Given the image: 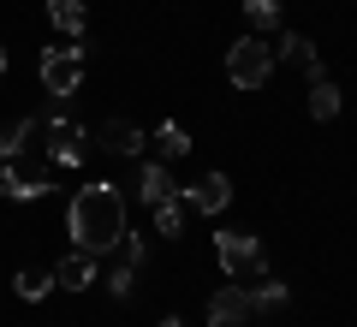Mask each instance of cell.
I'll use <instances>...</instances> for the list:
<instances>
[{"label": "cell", "instance_id": "obj_1", "mask_svg": "<svg viewBox=\"0 0 357 327\" xmlns=\"http://www.w3.org/2000/svg\"><path fill=\"white\" fill-rule=\"evenodd\" d=\"M66 232H72L77 250L107 256V250L119 244V232H126V197H119V185H84V190L72 197Z\"/></svg>", "mask_w": 357, "mask_h": 327}, {"label": "cell", "instance_id": "obj_2", "mask_svg": "<svg viewBox=\"0 0 357 327\" xmlns=\"http://www.w3.org/2000/svg\"><path fill=\"white\" fill-rule=\"evenodd\" d=\"M268 72H274V48H268L262 36H244V42H232V48H227V77L238 89H262Z\"/></svg>", "mask_w": 357, "mask_h": 327}, {"label": "cell", "instance_id": "obj_3", "mask_svg": "<svg viewBox=\"0 0 357 327\" xmlns=\"http://www.w3.org/2000/svg\"><path fill=\"white\" fill-rule=\"evenodd\" d=\"M84 155H89V131L72 126V119H60V96H54V107H48V161L54 167H77Z\"/></svg>", "mask_w": 357, "mask_h": 327}, {"label": "cell", "instance_id": "obj_4", "mask_svg": "<svg viewBox=\"0 0 357 327\" xmlns=\"http://www.w3.org/2000/svg\"><path fill=\"white\" fill-rule=\"evenodd\" d=\"M77 84H84V48H42V89L66 101Z\"/></svg>", "mask_w": 357, "mask_h": 327}, {"label": "cell", "instance_id": "obj_5", "mask_svg": "<svg viewBox=\"0 0 357 327\" xmlns=\"http://www.w3.org/2000/svg\"><path fill=\"white\" fill-rule=\"evenodd\" d=\"M215 250H220V268H227V280H250V274H262V244L250 238V232H220L215 238Z\"/></svg>", "mask_w": 357, "mask_h": 327}, {"label": "cell", "instance_id": "obj_6", "mask_svg": "<svg viewBox=\"0 0 357 327\" xmlns=\"http://www.w3.org/2000/svg\"><path fill=\"white\" fill-rule=\"evenodd\" d=\"M107 256H114V268H107V291H114V298H131V280H137V268H143V238L126 227Z\"/></svg>", "mask_w": 357, "mask_h": 327}, {"label": "cell", "instance_id": "obj_7", "mask_svg": "<svg viewBox=\"0 0 357 327\" xmlns=\"http://www.w3.org/2000/svg\"><path fill=\"white\" fill-rule=\"evenodd\" d=\"M178 202H185V208H197V214H220V208L232 202V178H227V173H203L197 185L178 190Z\"/></svg>", "mask_w": 357, "mask_h": 327}, {"label": "cell", "instance_id": "obj_8", "mask_svg": "<svg viewBox=\"0 0 357 327\" xmlns=\"http://www.w3.org/2000/svg\"><path fill=\"white\" fill-rule=\"evenodd\" d=\"M244 321H250V291L232 280V286H220L208 298V327H244Z\"/></svg>", "mask_w": 357, "mask_h": 327}, {"label": "cell", "instance_id": "obj_9", "mask_svg": "<svg viewBox=\"0 0 357 327\" xmlns=\"http://www.w3.org/2000/svg\"><path fill=\"white\" fill-rule=\"evenodd\" d=\"M48 190H54L48 173H18L13 161H6V173H0V197H13V202H36V197H48Z\"/></svg>", "mask_w": 357, "mask_h": 327}, {"label": "cell", "instance_id": "obj_10", "mask_svg": "<svg viewBox=\"0 0 357 327\" xmlns=\"http://www.w3.org/2000/svg\"><path fill=\"white\" fill-rule=\"evenodd\" d=\"M54 286H60V291H89V286H96V256L72 250L60 268H54Z\"/></svg>", "mask_w": 357, "mask_h": 327}, {"label": "cell", "instance_id": "obj_11", "mask_svg": "<svg viewBox=\"0 0 357 327\" xmlns=\"http://www.w3.org/2000/svg\"><path fill=\"white\" fill-rule=\"evenodd\" d=\"M36 131H48V114H42V119H13V126H0V161H18V155H24V143L36 137Z\"/></svg>", "mask_w": 357, "mask_h": 327}, {"label": "cell", "instance_id": "obj_12", "mask_svg": "<svg viewBox=\"0 0 357 327\" xmlns=\"http://www.w3.org/2000/svg\"><path fill=\"white\" fill-rule=\"evenodd\" d=\"M102 143H107V155H137V149H143V131L131 126V119H107V126H102Z\"/></svg>", "mask_w": 357, "mask_h": 327}, {"label": "cell", "instance_id": "obj_13", "mask_svg": "<svg viewBox=\"0 0 357 327\" xmlns=\"http://www.w3.org/2000/svg\"><path fill=\"white\" fill-rule=\"evenodd\" d=\"M274 54H286L292 66H304L310 84H316V77H328V72H321V60H316V42H310V36H280V48H274Z\"/></svg>", "mask_w": 357, "mask_h": 327}, {"label": "cell", "instance_id": "obj_14", "mask_svg": "<svg viewBox=\"0 0 357 327\" xmlns=\"http://www.w3.org/2000/svg\"><path fill=\"white\" fill-rule=\"evenodd\" d=\"M137 190H143V202H149V208H155V202H161V197H173V173H167V161H149V167H143V173H137Z\"/></svg>", "mask_w": 357, "mask_h": 327}, {"label": "cell", "instance_id": "obj_15", "mask_svg": "<svg viewBox=\"0 0 357 327\" xmlns=\"http://www.w3.org/2000/svg\"><path fill=\"white\" fill-rule=\"evenodd\" d=\"M48 18H54V30H66V36H84L89 6L84 0H48Z\"/></svg>", "mask_w": 357, "mask_h": 327}, {"label": "cell", "instance_id": "obj_16", "mask_svg": "<svg viewBox=\"0 0 357 327\" xmlns=\"http://www.w3.org/2000/svg\"><path fill=\"white\" fill-rule=\"evenodd\" d=\"M244 291H250V315H280L286 298H292L280 280H262V286H244Z\"/></svg>", "mask_w": 357, "mask_h": 327}, {"label": "cell", "instance_id": "obj_17", "mask_svg": "<svg viewBox=\"0 0 357 327\" xmlns=\"http://www.w3.org/2000/svg\"><path fill=\"white\" fill-rule=\"evenodd\" d=\"M13 291H18V298H24V303H42V298H48V291H54V274H48V268H18Z\"/></svg>", "mask_w": 357, "mask_h": 327}, {"label": "cell", "instance_id": "obj_18", "mask_svg": "<svg viewBox=\"0 0 357 327\" xmlns=\"http://www.w3.org/2000/svg\"><path fill=\"white\" fill-rule=\"evenodd\" d=\"M178 155H191V137H185V126L167 119V126L155 131V161H178Z\"/></svg>", "mask_w": 357, "mask_h": 327}, {"label": "cell", "instance_id": "obj_19", "mask_svg": "<svg viewBox=\"0 0 357 327\" xmlns=\"http://www.w3.org/2000/svg\"><path fill=\"white\" fill-rule=\"evenodd\" d=\"M155 227H161V238H178L185 232V202H178V190L155 202Z\"/></svg>", "mask_w": 357, "mask_h": 327}, {"label": "cell", "instance_id": "obj_20", "mask_svg": "<svg viewBox=\"0 0 357 327\" xmlns=\"http://www.w3.org/2000/svg\"><path fill=\"white\" fill-rule=\"evenodd\" d=\"M310 114H316V119H333V114H340V89H333L328 77L310 84Z\"/></svg>", "mask_w": 357, "mask_h": 327}, {"label": "cell", "instance_id": "obj_21", "mask_svg": "<svg viewBox=\"0 0 357 327\" xmlns=\"http://www.w3.org/2000/svg\"><path fill=\"white\" fill-rule=\"evenodd\" d=\"M244 18L256 30H280V0H244Z\"/></svg>", "mask_w": 357, "mask_h": 327}, {"label": "cell", "instance_id": "obj_22", "mask_svg": "<svg viewBox=\"0 0 357 327\" xmlns=\"http://www.w3.org/2000/svg\"><path fill=\"white\" fill-rule=\"evenodd\" d=\"M161 327H185V321H178V315H161Z\"/></svg>", "mask_w": 357, "mask_h": 327}, {"label": "cell", "instance_id": "obj_23", "mask_svg": "<svg viewBox=\"0 0 357 327\" xmlns=\"http://www.w3.org/2000/svg\"><path fill=\"white\" fill-rule=\"evenodd\" d=\"M0 77H6V48H0Z\"/></svg>", "mask_w": 357, "mask_h": 327}]
</instances>
